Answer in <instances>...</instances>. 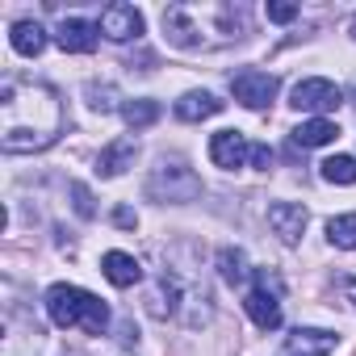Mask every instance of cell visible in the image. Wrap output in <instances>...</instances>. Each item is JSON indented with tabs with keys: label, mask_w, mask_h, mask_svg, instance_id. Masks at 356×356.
<instances>
[{
	"label": "cell",
	"mask_w": 356,
	"mask_h": 356,
	"mask_svg": "<svg viewBox=\"0 0 356 356\" xmlns=\"http://www.w3.org/2000/svg\"><path fill=\"white\" fill-rule=\"evenodd\" d=\"M352 34H356V17H352Z\"/></svg>",
	"instance_id": "cell-28"
},
{
	"label": "cell",
	"mask_w": 356,
	"mask_h": 356,
	"mask_svg": "<svg viewBox=\"0 0 356 356\" xmlns=\"http://www.w3.org/2000/svg\"><path fill=\"white\" fill-rule=\"evenodd\" d=\"M163 30H168V42H172V47H181V51H197V47H206V42L197 38V26L189 22V9H181V5L163 9Z\"/></svg>",
	"instance_id": "cell-10"
},
{
	"label": "cell",
	"mask_w": 356,
	"mask_h": 356,
	"mask_svg": "<svg viewBox=\"0 0 356 356\" xmlns=\"http://www.w3.org/2000/svg\"><path fill=\"white\" fill-rule=\"evenodd\" d=\"M134 138H113L105 151H101V159H97V172L101 176H122L130 163H134Z\"/></svg>",
	"instance_id": "cell-15"
},
{
	"label": "cell",
	"mask_w": 356,
	"mask_h": 356,
	"mask_svg": "<svg viewBox=\"0 0 356 356\" xmlns=\"http://www.w3.org/2000/svg\"><path fill=\"white\" fill-rule=\"evenodd\" d=\"M327 239H331L335 248L352 252V248H356V214H339V218H331V222H327Z\"/></svg>",
	"instance_id": "cell-20"
},
{
	"label": "cell",
	"mask_w": 356,
	"mask_h": 356,
	"mask_svg": "<svg viewBox=\"0 0 356 356\" xmlns=\"http://www.w3.org/2000/svg\"><path fill=\"white\" fill-rule=\"evenodd\" d=\"M9 47L17 51V55H42L47 51V30L38 26V22H17L13 30H9Z\"/></svg>",
	"instance_id": "cell-16"
},
{
	"label": "cell",
	"mask_w": 356,
	"mask_h": 356,
	"mask_svg": "<svg viewBox=\"0 0 356 356\" xmlns=\"http://www.w3.org/2000/svg\"><path fill=\"white\" fill-rule=\"evenodd\" d=\"M243 310L252 314V323H256L260 331H277V327H281V302H277V293H268V289H260V285L243 298Z\"/></svg>",
	"instance_id": "cell-11"
},
{
	"label": "cell",
	"mask_w": 356,
	"mask_h": 356,
	"mask_svg": "<svg viewBox=\"0 0 356 356\" xmlns=\"http://www.w3.org/2000/svg\"><path fill=\"white\" fill-rule=\"evenodd\" d=\"M323 181H331V185H356V159L352 155H331L323 163Z\"/></svg>",
	"instance_id": "cell-19"
},
{
	"label": "cell",
	"mask_w": 356,
	"mask_h": 356,
	"mask_svg": "<svg viewBox=\"0 0 356 356\" xmlns=\"http://www.w3.org/2000/svg\"><path fill=\"white\" fill-rule=\"evenodd\" d=\"M47 314L55 327H80L88 335H101L109 327V306L80 285H51L47 289Z\"/></svg>",
	"instance_id": "cell-2"
},
{
	"label": "cell",
	"mask_w": 356,
	"mask_h": 356,
	"mask_svg": "<svg viewBox=\"0 0 356 356\" xmlns=\"http://www.w3.org/2000/svg\"><path fill=\"white\" fill-rule=\"evenodd\" d=\"M210 159H214L222 172L243 168V159H252V147H248L243 130H218V134L210 138Z\"/></svg>",
	"instance_id": "cell-7"
},
{
	"label": "cell",
	"mask_w": 356,
	"mask_h": 356,
	"mask_svg": "<svg viewBox=\"0 0 356 356\" xmlns=\"http://www.w3.org/2000/svg\"><path fill=\"white\" fill-rule=\"evenodd\" d=\"M343 289H348V298L356 302V277H348V281H343Z\"/></svg>",
	"instance_id": "cell-27"
},
{
	"label": "cell",
	"mask_w": 356,
	"mask_h": 356,
	"mask_svg": "<svg viewBox=\"0 0 356 356\" xmlns=\"http://www.w3.org/2000/svg\"><path fill=\"white\" fill-rule=\"evenodd\" d=\"M293 17H298V5H268V22L285 26V22H293Z\"/></svg>",
	"instance_id": "cell-24"
},
{
	"label": "cell",
	"mask_w": 356,
	"mask_h": 356,
	"mask_svg": "<svg viewBox=\"0 0 356 356\" xmlns=\"http://www.w3.org/2000/svg\"><path fill=\"white\" fill-rule=\"evenodd\" d=\"M101 273H105L118 289H130V285H138V281H143V268H138V260H134L130 252H105Z\"/></svg>",
	"instance_id": "cell-12"
},
{
	"label": "cell",
	"mask_w": 356,
	"mask_h": 356,
	"mask_svg": "<svg viewBox=\"0 0 356 356\" xmlns=\"http://www.w3.org/2000/svg\"><path fill=\"white\" fill-rule=\"evenodd\" d=\"M352 97H356V92H352Z\"/></svg>",
	"instance_id": "cell-29"
},
{
	"label": "cell",
	"mask_w": 356,
	"mask_h": 356,
	"mask_svg": "<svg viewBox=\"0 0 356 356\" xmlns=\"http://www.w3.org/2000/svg\"><path fill=\"white\" fill-rule=\"evenodd\" d=\"M268 227H273V235H281V243H298L306 231V210L298 202H277V206H268Z\"/></svg>",
	"instance_id": "cell-9"
},
{
	"label": "cell",
	"mask_w": 356,
	"mask_h": 356,
	"mask_svg": "<svg viewBox=\"0 0 356 356\" xmlns=\"http://www.w3.org/2000/svg\"><path fill=\"white\" fill-rule=\"evenodd\" d=\"M113 222H118V227H126V231H130V227H138L134 210H126V206H122V210H113Z\"/></svg>",
	"instance_id": "cell-25"
},
{
	"label": "cell",
	"mask_w": 356,
	"mask_h": 356,
	"mask_svg": "<svg viewBox=\"0 0 356 356\" xmlns=\"http://www.w3.org/2000/svg\"><path fill=\"white\" fill-rule=\"evenodd\" d=\"M122 118H126L134 130H143V126H151V122L159 118V101H126V105H122Z\"/></svg>",
	"instance_id": "cell-21"
},
{
	"label": "cell",
	"mask_w": 356,
	"mask_h": 356,
	"mask_svg": "<svg viewBox=\"0 0 356 356\" xmlns=\"http://www.w3.org/2000/svg\"><path fill=\"white\" fill-rule=\"evenodd\" d=\"M72 197H76V214H80V218H92V214H97V206H92V193H88L84 185H72Z\"/></svg>",
	"instance_id": "cell-23"
},
{
	"label": "cell",
	"mask_w": 356,
	"mask_h": 356,
	"mask_svg": "<svg viewBox=\"0 0 356 356\" xmlns=\"http://www.w3.org/2000/svg\"><path fill=\"white\" fill-rule=\"evenodd\" d=\"M113 97H118V92H113L109 84H88V105H92V109L109 113V109H113Z\"/></svg>",
	"instance_id": "cell-22"
},
{
	"label": "cell",
	"mask_w": 356,
	"mask_h": 356,
	"mask_svg": "<svg viewBox=\"0 0 356 356\" xmlns=\"http://www.w3.org/2000/svg\"><path fill=\"white\" fill-rule=\"evenodd\" d=\"M252 163H256V168H268V163H273V151H268V147H252Z\"/></svg>",
	"instance_id": "cell-26"
},
{
	"label": "cell",
	"mask_w": 356,
	"mask_h": 356,
	"mask_svg": "<svg viewBox=\"0 0 356 356\" xmlns=\"http://www.w3.org/2000/svg\"><path fill=\"white\" fill-rule=\"evenodd\" d=\"M218 273H222L227 285H243L248 281V256L239 248H222L218 252Z\"/></svg>",
	"instance_id": "cell-18"
},
{
	"label": "cell",
	"mask_w": 356,
	"mask_h": 356,
	"mask_svg": "<svg viewBox=\"0 0 356 356\" xmlns=\"http://www.w3.org/2000/svg\"><path fill=\"white\" fill-rule=\"evenodd\" d=\"M222 105L227 101H218L214 92H185L181 101H176V118H181V122H202V118L222 113Z\"/></svg>",
	"instance_id": "cell-14"
},
{
	"label": "cell",
	"mask_w": 356,
	"mask_h": 356,
	"mask_svg": "<svg viewBox=\"0 0 356 356\" xmlns=\"http://www.w3.org/2000/svg\"><path fill=\"white\" fill-rule=\"evenodd\" d=\"M335 348L331 331H314V327H298L289 335V356H327Z\"/></svg>",
	"instance_id": "cell-13"
},
{
	"label": "cell",
	"mask_w": 356,
	"mask_h": 356,
	"mask_svg": "<svg viewBox=\"0 0 356 356\" xmlns=\"http://www.w3.org/2000/svg\"><path fill=\"white\" fill-rule=\"evenodd\" d=\"M289 105L302 109V113H331V109H339V88L331 80H323V76H310V80L293 84Z\"/></svg>",
	"instance_id": "cell-5"
},
{
	"label": "cell",
	"mask_w": 356,
	"mask_h": 356,
	"mask_svg": "<svg viewBox=\"0 0 356 356\" xmlns=\"http://www.w3.org/2000/svg\"><path fill=\"white\" fill-rule=\"evenodd\" d=\"M0 147L9 155H30V151H47L59 130H63V105L59 92L47 84H17L9 80L0 88Z\"/></svg>",
	"instance_id": "cell-1"
},
{
	"label": "cell",
	"mask_w": 356,
	"mask_h": 356,
	"mask_svg": "<svg viewBox=\"0 0 356 356\" xmlns=\"http://www.w3.org/2000/svg\"><path fill=\"white\" fill-rule=\"evenodd\" d=\"M151 193L163 197V202H193L202 193V181H197L185 163H163L151 176Z\"/></svg>",
	"instance_id": "cell-3"
},
{
	"label": "cell",
	"mask_w": 356,
	"mask_h": 356,
	"mask_svg": "<svg viewBox=\"0 0 356 356\" xmlns=\"http://www.w3.org/2000/svg\"><path fill=\"white\" fill-rule=\"evenodd\" d=\"M97 34H101V26L80 22V17H63L55 38H59V47H63L67 55H92V51H97Z\"/></svg>",
	"instance_id": "cell-8"
},
{
	"label": "cell",
	"mask_w": 356,
	"mask_h": 356,
	"mask_svg": "<svg viewBox=\"0 0 356 356\" xmlns=\"http://www.w3.org/2000/svg\"><path fill=\"white\" fill-rule=\"evenodd\" d=\"M101 34L109 42H130V38H143V13L134 5H109L101 13Z\"/></svg>",
	"instance_id": "cell-6"
},
{
	"label": "cell",
	"mask_w": 356,
	"mask_h": 356,
	"mask_svg": "<svg viewBox=\"0 0 356 356\" xmlns=\"http://www.w3.org/2000/svg\"><path fill=\"white\" fill-rule=\"evenodd\" d=\"M277 76H268V72H256V67H243V72H235L231 76V92H235V101L239 105H248V109H268L273 105V97H277Z\"/></svg>",
	"instance_id": "cell-4"
},
{
	"label": "cell",
	"mask_w": 356,
	"mask_h": 356,
	"mask_svg": "<svg viewBox=\"0 0 356 356\" xmlns=\"http://www.w3.org/2000/svg\"><path fill=\"white\" fill-rule=\"evenodd\" d=\"M335 138H339V126L327 122V118H310V122H302V126L293 130V143H298V147H327V143H335Z\"/></svg>",
	"instance_id": "cell-17"
}]
</instances>
